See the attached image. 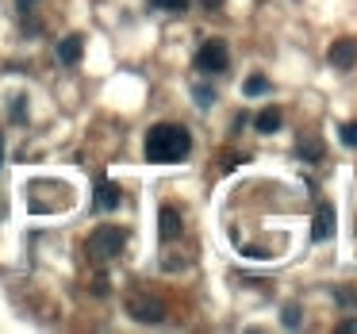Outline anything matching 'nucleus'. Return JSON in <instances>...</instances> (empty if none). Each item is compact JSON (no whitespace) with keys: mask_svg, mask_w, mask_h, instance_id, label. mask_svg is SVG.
Instances as JSON below:
<instances>
[{"mask_svg":"<svg viewBox=\"0 0 357 334\" xmlns=\"http://www.w3.org/2000/svg\"><path fill=\"white\" fill-rule=\"evenodd\" d=\"M188 150H192V135L181 123H158L146 131V162L173 165V162H185Z\"/></svg>","mask_w":357,"mask_h":334,"instance_id":"1","label":"nucleus"},{"mask_svg":"<svg viewBox=\"0 0 357 334\" xmlns=\"http://www.w3.org/2000/svg\"><path fill=\"white\" fill-rule=\"evenodd\" d=\"M123 246H127V231L123 227H112V223L96 227V231L89 234V242H85V250H89L93 261H112L116 254H123Z\"/></svg>","mask_w":357,"mask_h":334,"instance_id":"2","label":"nucleus"},{"mask_svg":"<svg viewBox=\"0 0 357 334\" xmlns=\"http://www.w3.org/2000/svg\"><path fill=\"white\" fill-rule=\"evenodd\" d=\"M227 62H231V54H227V43L223 39H208L200 50H196V70L200 73H223Z\"/></svg>","mask_w":357,"mask_h":334,"instance_id":"3","label":"nucleus"},{"mask_svg":"<svg viewBox=\"0 0 357 334\" xmlns=\"http://www.w3.org/2000/svg\"><path fill=\"white\" fill-rule=\"evenodd\" d=\"M127 311H131V319H139V323H162L165 319V303L154 300V296H146V292L127 296Z\"/></svg>","mask_w":357,"mask_h":334,"instance_id":"4","label":"nucleus"},{"mask_svg":"<svg viewBox=\"0 0 357 334\" xmlns=\"http://www.w3.org/2000/svg\"><path fill=\"white\" fill-rule=\"evenodd\" d=\"M326 62H331L334 70H354L357 66V39H338L326 50Z\"/></svg>","mask_w":357,"mask_h":334,"instance_id":"5","label":"nucleus"},{"mask_svg":"<svg viewBox=\"0 0 357 334\" xmlns=\"http://www.w3.org/2000/svg\"><path fill=\"white\" fill-rule=\"evenodd\" d=\"M116 204H119V188L112 185L108 177H100V181H96V196H93V208H96V211H112V208H116Z\"/></svg>","mask_w":357,"mask_h":334,"instance_id":"6","label":"nucleus"},{"mask_svg":"<svg viewBox=\"0 0 357 334\" xmlns=\"http://www.w3.org/2000/svg\"><path fill=\"white\" fill-rule=\"evenodd\" d=\"M311 234H315V242H326L334 234V208L331 204H319L315 211V227H311Z\"/></svg>","mask_w":357,"mask_h":334,"instance_id":"7","label":"nucleus"},{"mask_svg":"<svg viewBox=\"0 0 357 334\" xmlns=\"http://www.w3.org/2000/svg\"><path fill=\"white\" fill-rule=\"evenodd\" d=\"M81 54H85V39H81V35H66L62 47H58V58H62L66 66H77Z\"/></svg>","mask_w":357,"mask_h":334,"instance_id":"8","label":"nucleus"},{"mask_svg":"<svg viewBox=\"0 0 357 334\" xmlns=\"http://www.w3.org/2000/svg\"><path fill=\"white\" fill-rule=\"evenodd\" d=\"M158 231H162V238H177V234H181V211L177 208H162V211H158Z\"/></svg>","mask_w":357,"mask_h":334,"instance_id":"9","label":"nucleus"},{"mask_svg":"<svg viewBox=\"0 0 357 334\" xmlns=\"http://www.w3.org/2000/svg\"><path fill=\"white\" fill-rule=\"evenodd\" d=\"M254 123H257V131H261V135H273V131L280 127V112H277V108H265L261 116L254 119Z\"/></svg>","mask_w":357,"mask_h":334,"instance_id":"10","label":"nucleus"},{"mask_svg":"<svg viewBox=\"0 0 357 334\" xmlns=\"http://www.w3.org/2000/svg\"><path fill=\"white\" fill-rule=\"evenodd\" d=\"M319 154H323V146H319V139H300V158H307V162H315Z\"/></svg>","mask_w":357,"mask_h":334,"instance_id":"11","label":"nucleus"},{"mask_svg":"<svg viewBox=\"0 0 357 334\" xmlns=\"http://www.w3.org/2000/svg\"><path fill=\"white\" fill-rule=\"evenodd\" d=\"M154 8H162V12H185L188 8V0H150Z\"/></svg>","mask_w":357,"mask_h":334,"instance_id":"12","label":"nucleus"},{"mask_svg":"<svg viewBox=\"0 0 357 334\" xmlns=\"http://www.w3.org/2000/svg\"><path fill=\"white\" fill-rule=\"evenodd\" d=\"M265 89H269V81H265V77H250L246 81V96H257V93H265Z\"/></svg>","mask_w":357,"mask_h":334,"instance_id":"13","label":"nucleus"},{"mask_svg":"<svg viewBox=\"0 0 357 334\" xmlns=\"http://www.w3.org/2000/svg\"><path fill=\"white\" fill-rule=\"evenodd\" d=\"M342 142H346V146H357V123L342 127Z\"/></svg>","mask_w":357,"mask_h":334,"instance_id":"14","label":"nucleus"},{"mask_svg":"<svg viewBox=\"0 0 357 334\" xmlns=\"http://www.w3.org/2000/svg\"><path fill=\"white\" fill-rule=\"evenodd\" d=\"M296 323H300V311H296V308H284V326H296Z\"/></svg>","mask_w":357,"mask_h":334,"instance_id":"15","label":"nucleus"},{"mask_svg":"<svg viewBox=\"0 0 357 334\" xmlns=\"http://www.w3.org/2000/svg\"><path fill=\"white\" fill-rule=\"evenodd\" d=\"M196 96H200V104H204V108H208V104L215 100V93H211V89H196Z\"/></svg>","mask_w":357,"mask_h":334,"instance_id":"16","label":"nucleus"},{"mask_svg":"<svg viewBox=\"0 0 357 334\" xmlns=\"http://www.w3.org/2000/svg\"><path fill=\"white\" fill-rule=\"evenodd\" d=\"M342 334H357V319H346V323H338Z\"/></svg>","mask_w":357,"mask_h":334,"instance_id":"17","label":"nucleus"},{"mask_svg":"<svg viewBox=\"0 0 357 334\" xmlns=\"http://www.w3.org/2000/svg\"><path fill=\"white\" fill-rule=\"evenodd\" d=\"M31 4H39V0H16V8L24 12V16H27V12H31Z\"/></svg>","mask_w":357,"mask_h":334,"instance_id":"18","label":"nucleus"},{"mask_svg":"<svg viewBox=\"0 0 357 334\" xmlns=\"http://www.w3.org/2000/svg\"><path fill=\"white\" fill-rule=\"evenodd\" d=\"M204 8H219V4H223V0H200Z\"/></svg>","mask_w":357,"mask_h":334,"instance_id":"19","label":"nucleus"},{"mask_svg":"<svg viewBox=\"0 0 357 334\" xmlns=\"http://www.w3.org/2000/svg\"><path fill=\"white\" fill-rule=\"evenodd\" d=\"M0 162H4V135H0Z\"/></svg>","mask_w":357,"mask_h":334,"instance_id":"20","label":"nucleus"}]
</instances>
